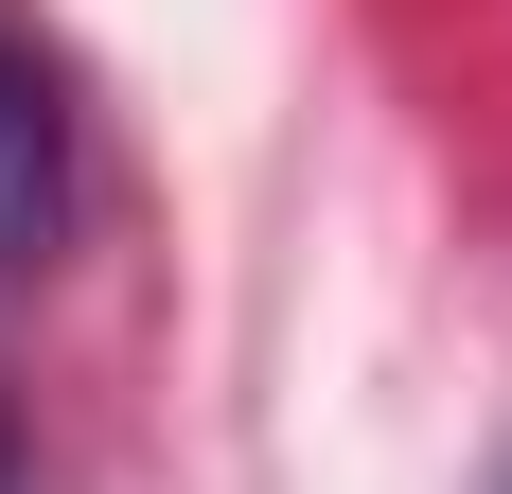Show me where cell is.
I'll return each instance as SVG.
<instances>
[{
  "mask_svg": "<svg viewBox=\"0 0 512 494\" xmlns=\"http://www.w3.org/2000/svg\"><path fill=\"white\" fill-rule=\"evenodd\" d=\"M89 212V142H71V71L0 18V265H53Z\"/></svg>",
  "mask_w": 512,
  "mask_h": 494,
  "instance_id": "obj_1",
  "label": "cell"
},
{
  "mask_svg": "<svg viewBox=\"0 0 512 494\" xmlns=\"http://www.w3.org/2000/svg\"><path fill=\"white\" fill-rule=\"evenodd\" d=\"M0 494H18V442H0Z\"/></svg>",
  "mask_w": 512,
  "mask_h": 494,
  "instance_id": "obj_2",
  "label": "cell"
}]
</instances>
